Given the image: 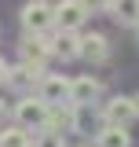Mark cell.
<instances>
[{
	"label": "cell",
	"instance_id": "obj_1",
	"mask_svg": "<svg viewBox=\"0 0 139 147\" xmlns=\"http://www.w3.org/2000/svg\"><path fill=\"white\" fill-rule=\"evenodd\" d=\"M15 121L22 129H33V132H40L44 129V121H48V110H51V103H44L40 96H22L15 107Z\"/></svg>",
	"mask_w": 139,
	"mask_h": 147
},
{
	"label": "cell",
	"instance_id": "obj_2",
	"mask_svg": "<svg viewBox=\"0 0 139 147\" xmlns=\"http://www.w3.org/2000/svg\"><path fill=\"white\" fill-rule=\"evenodd\" d=\"M18 18H22V30L26 33H51L55 30V7L48 0H29Z\"/></svg>",
	"mask_w": 139,
	"mask_h": 147
},
{
	"label": "cell",
	"instance_id": "obj_3",
	"mask_svg": "<svg viewBox=\"0 0 139 147\" xmlns=\"http://www.w3.org/2000/svg\"><path fill=\"white\" fill-rule=\"evenodd\" d=\"M103 125H132V121H139V114H136V99L132 96H110L103 103Z\"/></svg>",
	"mask_w": 139,
	"mask_h": 147
},
{
	"label": "cell",
	"instance_id": "obj_4",
	"mask_svg": "<svg viewBox=\"0 0 139 147\" xmlns=\"http://www.w3.org/2000/svg\"><path fill=\"white\" fill-rule=\"evenodd\" d=\"M18 55H22V63L26 66H37V70H44V63L51 59V40L44 33H26L22 37V44H18Z\"/></svg>",
	"mask_w": 139,
	"mask_h": 147
},
{
	"label": "cell",
	"instance_id": "obj_5",
	"mask_svg": "<svg viewBox=\"0 0 139 147\" xmlns=\"http://www.w3.org/2000/svg\"><path fill=\"white\" fill-rule=\"evenodd\" d=\"M92 15L81 0H59L55 4V30H81L84 18Z\"/></svg>",
	"mask_w": 139,
	"mask_h": 147
},
{
	"label": "cell",
	"instance_id": "obj_6",
	"mask_svg": "<svg viewBox=\"0 0 139 147\" xmlns=\"http://www.w3.org/2000/svg\"><path fill=\"white\" fill-rule=\"evenodd\" d=\"M70 85H73V81H66L62 74H44L40 85H37V96H40L44 103L59 107V103H70Z\"/></svg>",
	"mask_w": 139,
	"mask_h": 147
},
{
	"label": "cell",
	"instance_id": "obj_7",
	"mask_svg": "<svg viewBox=\"0 0 139 147\" xmlns=\"http://www.w3.org/2000/svg\"><path fill=\"white\" fill-rule=\"evenodd\" d=\"M40 77H44V70H37V66H26V63H18V66H11V70H7V81H4V88L22 92V96H26V88L40 85Z\"/></svg>",
	"mask_w": 139,
	"mask_h": 147
},
{
	"label": "cell",
	"instance_id": "obj_8",
	"mask_svg": "<svg viewBox=\"0 0 139 147\" xmlns=\"http://www.w3.org/2000/svg\"><path fill=\"white\" fill-rule=\"evenodd\" d=\"M51 52L59 55L62 63L81 59V33H77V30H55V37H51Z\"/></svg>",
	"mask_w": 139,
	"mask_h": 147
},
{
	"label": "cell",
	"instance_id": "obj_9",
	"mask_svg": "<svg viewBox=\"0 0 139 147\" xmlns=\"http://www.w3.org/2000/svg\"><path fill=\"white\" fill-rule=\"evenodd\" d=\"M81 59H88L92 66H99L110 59V40L103 33H84L81 37Z\"/></svg>",
	"mask_w": 139,
	"mask_h": 147
},
{
	"label": "cell",
	"instance_id": "obj_10",
	"mask_svg": "<svg viewBox=\"0 0 139 147\" xmlns=\"http://www.w3.org/2000/svg\"><path fill=\"white\" fill-rule=\"evenodd\" d=\"M103 96V85L92 77V74H84V77H73V85H70V103H95Z\"/></svg>",
	"mask_w": 139,
	"mask_h": 147
},
{
	"label": "cell",
	"instance_id": "obj_11",
	"mask_svg": "<svg viewBox=\"0 0 139 147\" xmlns=\"http://www.w3.org/2000/svg\"><path fill=\"white\" fill-rule=\"evenodd\" d=\"M40 132H59V136H66L73 132V103H59V107L48 110V121Z\"/></svg>",
	"mask_w": 139,
	"mask_h": 147
},
{
	"label": "cell",
	"instance_id": "obj_12",
	"mask_svg": "<svg viewBox=\"0 0 139 147\" xmlns=\"http://www.w3.org/2000/svg\"><path fill=\"white\" fill-rule=\"evenodd\" d=\"M95 147H132V136L124 125H103L95 132Z\"/></svg>",
	"mask_w": 139,
	"mask_h": 147
},
{
	"label": "cell",
	"instance_id": "obj_13",
	"mask_svg": "<svg viewBox=\"0 0 139 147\" xmlns=\"http://www.w3.org/2000/svg\"><path fill=\"white\" fill-rule=\"evenodd\" d=\"M95 118H103V114H95L92 103H73V132H99L103 125H95Z\"/></svg>",
	"mask_w": 139,
	"mask_h": 147
},
{
	"label": "cell",
	"instance_id": "obj_14",
	"mask_svg": "<svg viewBox=\"0 0 139 147\" xmlns=\"http://www.w3.org/2000/svg\"><path fill=\"white\" fill-rule=\"evenodd\" d=\"M110 15L117 18L121 26H139V0H114Z\"/></svg>",
	"mask_w": 139,
	"mask_h": 147
},
{
	"label": "cell",
	"instance_id": "obj_15",
	"mask_svg": "<svg viewBox=\"0 0 139 147\" xmlns=\"http://www.w3.org/2000/svg\"><path fill=\"white\" fill-rule=\"evenodd\" d=\"M0 147H33V140H29V129L22 125H11L0 132Z\"/></svg>",
	"mask_w": 139,
	"mask_h": 147
},
{
	"label": "cell",
	"instance_id": "obj_16",
	"mask_svg": "<svg viewBox=\"0 0 139 147\" xmlns=\"http://www.w3.org/2000/svg\"><path fill=\"white\" fill-rule=\"evenodd\" d=\"M33 147H66V136H59V132H40L33 140Z\"/></svg>",
	"mask_w": 139,
	"mask_h": 147
},
{
	"label": "cell",
	"instance_id": "obj_17",
	"mask_svg": "<svg viewBox=\"0 0 139 147\" xmlns=\"http://www.w3.org/2000/svg\"><path fill=\"white\" fill-rule=\"evenodd\" d=\"M81 4H84L88 11H106V7H110L114 0H81Z\"/></svg>",
	"mask_w": 139,
	"mask_h": 147
},
{
	"label": "cell",
	"instance_id": "obj_18",
	"mask_svg": "<svg viewBox=\"0 0 139 147\" xmlns=\"http://www.w3.org/2000/svg\"><path fill=\"white\" fill-rule=\"evenodd\" d=\"M7 70H11V66H7V63H4V59H0V85H4V81H7Z\"/></svg>",
	"mask_w": 139,
	"mask_h": 147
},
{
	"label": "cell",
	"instance_id": "obj_19",
	"mask_svg": "<svg viewBox=\"0 0 139 147\" xmlns=\"http://www.w3.org/2000/svg\"><path fill=\"white\" fill-rule=\"evenodd\" d=\"M7 118V103H4V96H0V121Z\"/></svg>",
	"mask_w": 139,
	"mask_h": 147
},
{
	"label": "cell",
	"instance_id": "obj_20",
	"mask_svg": "<svg viewBox=\"0 0 139 147\" xmlns=\"http://www.w3.org/2000/svg\"><path fill=\"white\" fill-rule=\"evenodd\" d=\"M132 99H136V114H139V92H136V96H132Z\"/></svg>",
	"mask_w": 139,
	"mask_h": 147
},
{
	"label": "cell",
	"instance_id": "obj_21",
	"mask_svg": "<svg viewBox=\"0 0 139 147\" xmlns=\"http://www.w3.org/2000/svg\"><path fill=\"white\" fill-rule=\"evenodd\" d=\"M132 30H136V44H139V26H132Z\"/></svg>",
	"mask_w": 139,
	"mask_h": 147
},
{
	"label": "cell",
	"instance_id": "obj_22",
	"mask_svg": "<svg viewBox=\"0 0 139 147\" xmlns=\"http://www.w3.org/2000/svg\"><path fill=\"white\" fill-rule=\"evenodd\" d=\"M81 147H95V144H81Z\"/></svg>",
	"mask_w": 139,
	"mask_h": 147
}]
</instances>
